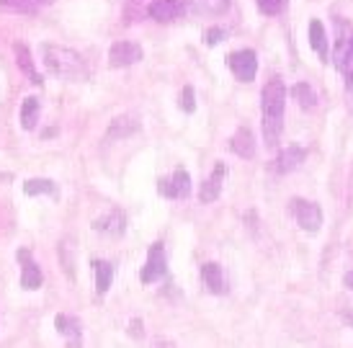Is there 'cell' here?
I'll use <instances>...</instances> for the list:
<instances>
[{
    "label": "cell",
    "mask_w": 353,
    "mask_h": 348,
    "mask_svg": "<svg viewBox=\"0 0 353 348\" xmlns=\"http://www.w3.org/2000/svg\"><path fill=\"white\" fill-rule=\"evenodd\" d=\"M39 52L41 65L47 68V72L65 80H88V62L78 50H70L62 44H41Z\"/></svg>",
    "instance_id": "obj_1"
},
{
    "label": "cell",
    "mask_w": 353,
    "mask_h": 348,
    "mask_svg": "<svg viewBox=\"0 0 353 348\" xmlns=\"http://www.w3.org/2000/svg\"><path fill=\"white\" fill-rule=\"evenodd\" d=\"M16 260L21 266V289L23 291H39L44 287V271L41 266L34 260L29 248H19L16 250Z\"/></svg>",
    "instance_id": "obj_3"
},
{
    "label": "cell",
    "mask_w": 353,
    "mask_h": 348,
    "mask_svg": "<svg viewBox=\"0 0 353 348\" xmlns=\"http://www.w3.org/2000/svg\"><path fill=\"white\" fill-rule=\"evenodd\" d=\"M230 147H232V152H235V155H240V158H253V155H255L253 132L248 130V127H240V130L232 134V139H230Z\"/></svg>",
    "instance_id": "obj_18"
},
{
    "label": "cell",
    "mask_w": 353,
    "mask_h": 348,
    "mask_svg": "<svg viewBox=\"0 0 353 348\" xmlns=\"http://www.w3.org/2000/svg\"><path fill=\"white\" fill-rule=\"evenodd\" d=\"M225 178H227V165L225 163H216L214 170H212V176H209V178L201 183V189H199V201H201V204H212V201L219 199Z\"/></svg>",
    "instance_id": "obj_12"
},
{
    "label": "cell",
    "mask_w": 353,
    "mask_h": 348,
    "mask_svg": "<svg viewBox=\"0 0 353 348\" xmlns=\"http://www.w3.org/2000/svg\"><path fill=\"white\" fill-rule=\"evenodd\" d=\"M129 3H139V0H129Z\"/></svg>",
    "instance_id": "obj_32"
},
{
    "label": "cell",
    "mask_w": 353,
    "mask_h": 348,
    "mask_svg": "<svg viewBox=\"0 0 353 348\" xmlns=\"http://www.w3.org/2000/svg\"><path fill=\"white\" fill-rule=\"evenodd\" d=\"M93 229L101 235H108V238H119L127 229V217L121 209H111L106 214H101L99 219H93Z\"/></svg>",
    "instance_id": "obj_11"
},
{
    "label": "cell",
    "mask_w": 353,
    "mask_h": 348,
    "mask_svg": "<svg viewBox=\"0 0 353 348\" xmlns=\"http://www.w3.org/2000/svg\"><path fill=\"white\" fill-rule=\"evenodd\" d=\"M54 328L62 338L68 340V348H80L83 346V323H80L75 315H68V312H59L54 318Z\"/></svg>",
    "instance_id": "obj_9"
},
{
    "label": "cell",
    "mask_w": 353,
    "mask_h": 348,
    "mask_svg": "<svg viewBox=\"0 0 353 348\" xmlns=\"http://www.w3.org/2000/svg\"><path fill=\"white\" fill-rule=\"evenodd\" d=\"M26 196H57V183L52 178H29L23 181Z\"/></svg>",
    "instance_id": "obj_22"
},
{
    "label": "cell",
    "mask_w": 353,
    "mask_h": 348,
    "mask_svg": "<svg viewBox=\"0 0 353 348\" xmlns=\"http://www.w3.org/2000/svg\"><path fill=\"white\" fill-rule=\"evenodd\" d=\"M39 116H41V103L37 96H26L21 101V109H19V121H21V130L34 132L39 127Z\"/></svg>",
    "instance_id": "obj_13"
},
{
    "label": "cell",
    "mask_w": 353,
    "mask_h": 348,
    "mask_svg": "<svg viewBox=\"0 0 353 348\" xmlns=\"http://www.w3.org/2000/svg\"><path fill=\"white\" fill-rule=\"evenodd\" d=\"M194 10L199 13H206V16H219L230 8V0H191Z\"/></svg>",
    "instance_id": "obj_25"
},
{
    "label": "cell",
    "mask_w": 353,
    "mask_h": 348,
    "mask_svg": "<svg viewBox=\"0 0 353 348\" xmlns=\"http://www.w3.org/2000/svg\"><path fill=\"white\" fill-rule=\"evenodd\" d=\"M142 333H145V325H142V320L139 318H134L132 323H129V336H132V338H139Z\"/></svg>",
    "instance_id": "obj_29"
},
{
    "label": "cell",
    "mask_w": 353,
    "mask_h": 348,
    "mask_svg": "<svg viewBox=\"0 0 353 348\" xmlns=\"http://www.w3.org/2000/svg\"><path fill=\"white\" fill-rule=\"evenodd\" d=\"M292 99L307 111L317 109V93H314L312 85H307V83H296L294 88H292Z\"/></svg>",
    "instance_id": "obj_23"
},
{
    "label": "cell",
    "mask_w": 353,
    "mask_h": 348,
    "mask_svg": "<svg viewBox=\"0 0 353 348\" xmlns=\"http://www.w3.org/2000/svg\"><path fill=\"white\" fill-rule=\"evenodd\" d=\"M165 274V248H163V243H152L148 250V260H145V266H142V284H152L157 278Z\"/></svg>",
    "instance_id": "obj_8"
},
{
    "label": "cell",
    "mask_w": 353,
    "mask_h": 348,
    "mask_svg": "<svg viewBox=\"0 0 353 348\" xmlns=\"http://www.w3.org/2000/svg\"><path fill=\"white\" fill-rule=\"evenodd\" d=\"M255 3H258L261 13H265V16H276V13H281L286 8V0H255Z\"/></svg>",
    "instance_id": "obj_27"
},
{
    "label": "cell",
    "mask_w": 353,
    "mask_h": 348,
    "mask_svg": "<svg viewBox=\"0 0 353 348\" xmlns=\"http://www.w3.org/2000/svg\"><path fill=\"white\" fill-rule=\"evenodd\" d=\"M142 57H145V52L137 41L121 39L108 47V65L111 68H129V65H137Z\"/></svg>",
    "instance_id": "obj_4"
},
{
    "label": "cell",
    "mask_w": 353,
    "mask_h": 348,
    "mask_svg": "<svg viewBox=\"0 0 353 348\" xmlns=\"http://www.w3.org/2000/svg\"><path fill=\"white\" fill-rule=\"evenodd\" d=\"M157 348H173V343H168V340H160V343H157Z\"/></svg>",
    "instance_id": "obj_31"
},
{
    "label": "cell",
    "mask_w": 353,
    "mask_h": 348,
    "mask_svg": "<svg viewBox=\"0 0 353 348\" xmlns=\"http://www.w3.org/2000/svg\"><path fill=\"white\" fill-rule=\"evenodd\" d=\"M222 39H225V31L219 29V26H212V29L204 31V41L209 47H214L216 41H222Z\"/></svg>",
    "instance_id": "obj_28"
},
{
    "label": "cell",
    "mask_w": 353,
    "mask_h": 348,
    "mask_svg": "<svg viewBox=\"0 0 353 348\" xmlns=\"http://www.w3.org/2000/svg\"><path fill=\"white\" fill-rule=\"evenodd\" d=\"M13 57H16V68L29 78V83H34V85H41V83H44L41 72L37 70V62H34V54H31L29 44L16 41V44H13Z\"/></svg>",
    "instance_id": "obj_10"
},
{
    "label": "cell",
    "mask_w": 353,
    "mask_h": 348,
    "mask_svg": "<svg viewBox=\"0 0 353 348\" xmlns=\"http://www.w3.org/2000/svg\"><path fill=\"white\" fill-rule=\"evenodd\" d=\"M183 6H186L183 0H150L148 13L155 21H173L181 16Z\"/></svg>",
    "instance_id": "obj_14"
},
{
    "label": "cell",
    "mask_w": 353,
    "mask_h": 348,
    "mask_svg": "<svg viewBox=\"0 0 353 348\" xmlns=\"http://www.w3.org/2000/svg\"><path fill=\"white\" fill-rule=\"evenodd\" d=\"M90 269H93V278H96V294L103 297L111 284H114V266L108 263V260H90Z\"/></svg>",
    "instance_id": "obj_17"
},
{
    "label": "cell",
    "mask_w": 353,
    "mask_h": 348,
    "mask_svg": "<svg viewBox=\"0 0 353 348\" xmlns=\"http://www.w3.org/2000/svg\"><path fill=\"white\" fill-rule=\"evenodd\" d=\"M178 106L186 111V114H191V111L196 109V96H194V88H191V85H186V88L181 90V96H178Z\"/></svg>",
    "instance_id": "obj_26"
},
{
    "label": "cell",
    "mask_w": 353,
    "mask_h": 348,
    "mask_svg": "<svg viewBox=\"0 0 353 348\" xmlns=\"http://www.w3.org/2000/svg\"><path fill=\"white\" fill-rule=\"evenodd\" d=\"M59 253V263H62V271L68 278H75V258H72V243L70 240H62L57 245Z\"/></svg>",
    "instance_id": "obj_24"
},
{
    "label": "cell",
    "mask_w": 353,
    "mask_h": 348,
    "mask_svg": "<svg viewBox=\"0 0 353 348\" xmlns=\"http://www.w3.org/2000/svg\"><path fill=\"white\" fill-rule=\"evenodd\" d=\"M304 158H307V150L299 147V145H289V147L281 150V152H279V158L274 160L276 170H279V173H292L294 168L302 165Z\"/></svg>",
    "instance_id": "obj_16"
},
{
    "label": "cell",
    "mask_w": 353,
    "mask_h": 348,
    "mask_svg": "<svg viewBox=\"0 0 353 348\" xmlns=\"http://www.w3.org/2000/svg\"><path fill=\"white\" fill-rule=\"evenodd\" d=\"M47 3H52V0H0V10L21 13V16H34V13H39Z\"/></svg>",
    "instance_id": "obj_19"
},
{
    "label": "cell",
    "mask_w": 353,
    "mask_h": 348,
    "mask_svg": "<svg viewBox=\"0 0 353 348\" xmlns=\"http://www.w3.org/2000/svg\"><path fill=\"white\" fill-rule=\"evenodd\" d=\"M134 132H139L137 116L121 114V116H114V119H111V124H108V130H106V139H124V137H132Z\"/></svg>",
    "instance_id": "obj_15"
},
{
    "label": "cell",
    "mask_w": 353,
    "mask_h": 348,
    "mask_svg": "<svg viewBox=\"0 0 353 348\" xmlns=\"http://www.w3.org/2000/svg\"><path fill=\"white\" fill-rule=\"evenodd\" d=\"M157 191L165 199H186L188 194H191V176H188V170L176 168L170 178H160L157 181Z\"/></svg>",
    "instance_id": "obj_5"
},
{
    "label": "cell",
    "mask_w": 353,
    "mask_h": 348,
    "mask_svg": "<svg viewBox=\"0 0 353 348\" xmlns=\"http://www.w3.org/2000/svg\"><path fill=\"white\" fill-rule=\"evenodd\" d=\"M201 278H204V284L209 287V291H214V294H222V291H225L222 266H219V263H214V260L201 266Z\"/></svg>",
    "instance_id": "obj_20"
},
{
    "label": "cell",
    "mask_w": 353,
    "mask_h": 348,
    "mask_svg": "<svg viewBox=\"0 0 353 348\" xmlns=\"http://www.w3.org/2000/svg\"><path fill=\"white\" fill-rule=\"evenodd\" d=\"M343 284H345V287H348V289H353V271H348V274H345Z\"/></svg>",
    "instance_id": "obj_30"
},
{
    "label": "cell",
    "mask_w": 353,
    "mask_h": 348,
    "mask_svg": "<svg viewBox=\"0 0 353 348\" xmlns=\"http://www.w3.org/2000/svg\"><path fill=\"white\" fill-rule=\"evenodd\" d=\"M284 103H286V88L279 78L265 83L261 93V106H263V137L265 145L274 147L279 142V134L284 130Z\"/></svg>",
    "instance_id": "obj_2"
},
{
    "label": "cell",
    "mask_w": 353,
    "mask_h": 348,
    "mask_svg": "<svg viewBox=\"0 0 353 348\" xmlns=\"http://www.w3.org/2000/svg\"><path fill=\"white\" fill-rule=\"evenodd\" d=\"M292 212L296 217V225L304 229V232H317L320 225H323V212L314 201H304V199H294L292 201Z\"/></svg>",
    "instance_id": "obj_7"
},
{
    "label": "cell",
    "mask_w": 353,
    "mask_h": 348,
    "mask_svg": "<svg viewBox=\"0 0 353 348\" xmlns=\"http://www.w3.org/2000/svg\"><path fill=\"white\" fill-rule=\"evenodd\" d=\"M227 65L232 70V75L243 83H250L258 72V57H255L253 50H237L227 57Z\"/></svg>",
    "instance_id": "obj_6"
},
{
    "label": "cell",
    "mask_w": 353,
    "mask_h": 348,
    "mask_svg": "<svg viewBox=\"0 0 353 348\" xmlns=\"http://www.w3.org/2000/svg\"><path fill=\"white\" fill-rule=\"evenodd\" d=\"M310 44H312V50L327 62V54H330V47H327V31H325V26L317 19L310 23Z\"/></svg>",
    "instance_id": "obj_21"
}]
</instances>
